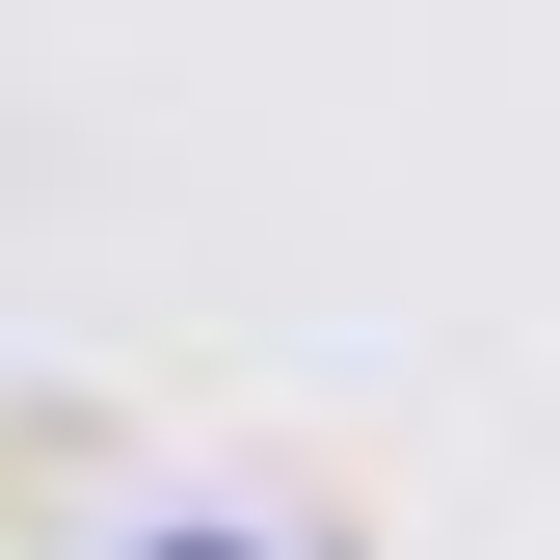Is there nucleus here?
Listing matches in <instances>:
<instances>
[{
	"instance_id": "nucleus-1",
	"label": "nucleus",
	"mask_w": 560,
	"mask_h": 560,
	"mask_svg": "<svg viewBox=\"0 0 560 560\" xmlns=\"http://www.w3.org/2000/svg\"><path fill=\"white\" fill-rule=\"evenodd\" d=\"M161 560H241V534H161Z\"/></svg>"
}]
</instances>
